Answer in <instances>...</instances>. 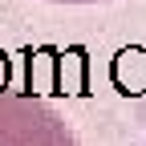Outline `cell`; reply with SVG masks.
<instances>
[{"mask_svg":"<svg viewBox=\"0 0 146 146\" xmlns=\"http://www.w3.org/2000/svg\"><path fill=\"white\" fill-rule=\"evenodd\" d=\"M53 4H98V0H53Z\"/></svg>","mask_w":146,"mask_h":146,"instance_id":"7a4b0ae2","label":"cell"},{"mask_svg":"<svg viewBox=\"0 0 146 146\" xmlns=\"http://www.w3.org/2000/svg\"><path fill=\"white\" fill-rule=\"evenodd\" d=\"M0 146H81L73 126L33 89H0Z\"/></svg>","mask_w":146,"mask_h":146,"instance_id":"6da1fadb","label":"cell"}]
</instances>
